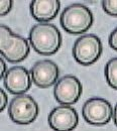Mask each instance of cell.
Instances as JSON below:
<instances>
[{"label": "cell", "mask_w": 117, "mask_h": 131, "mask_svg": "<svg viewBox=\"0 0 117 131\" xmlns=\"http://www.w3.org/2000/svg\"><path fill=\"white\" fill-rule=\"evenodd\" d=\"M29 42L39 54H55L62 46V35L58 27L50 23H38L31 27Z\"/></svg>", "instance_id": "obj_1"}, {"label": "cell", "mask_w": 117, "mask_h": 131, "mask_svg": "<svg viewBox=\"0 0 117 131\" xmlns=\"http://www.w3.org/2000/svg\"><path fill=\"white\" fill-rule=\"evenodd\" d=\"M29 43L27 40L13 33L6 25L0 27V53L9 63H19L24 61L29 53Z\"/></svg>", "instance_id": "obj_2"}, {"label": "cell", "mask_w": 117, "mask_h": 131, "mask_svg": "<svg viewBox=\"0 0 117 131\" xmlns=\"http://www.w3.org/2000/svg\"><path fill=\"white\" fill-rule=\"evenodd\" d=\"M93 20V14L87 6L80 3H74L63 10L60 22L67 32L82 34L92 26Z\"/></svg>", "instance_id": "obj_3"}, {"label": "cell", "mask_w": 117, "mask_h": 131, "mask_svg": "<svg viewBox=\"0 0 117 131\" xmlns=\"http://www.w3.org/2000/svg\"><path fill=\"white\" fill-rule=\"evenodd\" d=\"M103 47L100 38L92 33L80 36L74 43L73 57L82 66H91L96 63L102 54Z\"/></svg>", "instance_id": "obj_4"}, {"label": "cell", "mask_w": 117, "mask_h": 131, "mask_svg": "<svg viewBox=\"0 0 117 131\" xmlns=\"http://www.w3.org/2000/svg\"><path fill=\"white\" fill-rule=\"evenodd\" d=\"M39 108L37 103L29 95H18L12 99L8 114L10 119L19 125H27L34 122L38 116Z\"/></svg>", "instance_id": "obj_5"}, {"label": "cell", "mask_w": 117, "mask_h": 131, "mask_svg": "<svg viewBox=\"0 0 117 131\" xmlns=\"http://www.w3.org/2000/svg\"><path fill=\"white\" fill-rule=\"evenodd\" d=\"M82 114L88 124L103 126L111 120V117H113V108L105 99L91 98L84 103Z\"/></svg>", "instance_id": "obj_6"}, {"label": "cell", "mask_w": 117, "mask_h": 131, "mask_svg": "<svg viewBox=\"0 0 117 131\" xmlns=\"http://www.w3.org/2000/svg\"><path fill=\"white\" fill-rule=\"evenodd\" d=\"M82 94V84L75 76L67 75L55 85L54 95L61 105H73L78 102Z\"/></svg>", "instance_id": "obj_7"}, {"label": "cell", "mask_w": 117, "mask_h": 131, "mask_svg": "<svg viewBox=\"0 0 117 131\" xmlns=\"http://www.w3.org/2000/svg\"><path fill=\"white\" fill-rule=\"evenodd\" d=\"M49 124L55 131H72L79 123L77 111L68 105H62L51 110L49 115Z\"/></svg>", "instance_id": "obj_8"}, {"label": "cell", "mask_w": 117, "mask_h": 131, "mask_svg": "<svg viewBox=\"0 0 117 131\" xmlns=\"http://www.w3.org/2000/svg\"><path fill=\"white\" fill-rule=\"evenodd\" d=\"M31 76L29 72L20 66L10 68L3 78L4 87L14 95H23L31 87Z\"/></svg>", "instance_id": "obj_9"}, {"label": "cell", "mask_w": 117, "mask_h": 131, "mask_svg": "<svg viewBox=\"0 0 117 131\" xmlns=\"http://www.w3.org/2000/svg\"><path fill=\"white\" fill-rule=\"evenodd\" d=\"M30 76L34 84L37 87L49 88L57 84L59 78V67L50 60L39 61L33 66Z\"/></svg>", "instance_id": "obj_10"}, {"label": "cell", "mask_w": 117, "mask_h": 131, "mask_svg": "<svg viewBox=\"0 0 117 131\" xmlns=\"http://www.w3.org/2000/svg\"><path fill=\"white\" fill-rule=\"evenodd\" d=\"M61 2L58 0H34L30 2V14L36 21L47 23L58 15Z\"/></svg>", "instance_id": "obj_11"}, {"label": "cell", "mask_w": 117, "mask_h": 131, "mask_svg": "<svg viewBox=\"0 0 117 131\" xmlns=\"http://www.w3.org/2000/svg\"><path fill=\"white\" fill-rule=\"evenodd\" d=\"M105 78L108 85L117 90V58H113L105 66Z\"/></svg>", "instance_id": "obj_12"}, {"label": "cell", "mask_w": 117, "mask_h": 131, "mask_svg": "<svg viewBox=\"0 0 117 131\" xmlns=\"http://www.w3.org/2000/svg\"><path fill=\"white\" fill-rule=\"evenodd\" d=\"M104 11L111 15L117 16V0H104L101 2Z\"/></svg>", "instance_id": "obj_13"}, {"label": "cell", "mask_w": 117, "mask_h": 131, "mask_svg": "<svg viewBox=\"0 0 117 131\" xmlns=\"http://www.w3.org/2000/svg\"><path fill=\"white\" fill-rule=\"evenodd\" d=\"M13 2L11 0H2L0 1V10H1V16L6 15L12 8Z\"/></svg>", "instance_id": "obj_14"}, {"label": "cell", "mask_w": 117, "mask_h": 131, "mask_svg": "<svg viewBox=\"0 0 117 131\" xmlns=\"http://www.w3.org/2000/svg\"><path fill=\"white\" fill-rule=\"evenodd\" d=\"M109 46L111 49L117 50V27L109 35Z\"/></svg>", "instance_id": "obj_15"}, {"label": "cell", "mask_w": 117, "mask_h": 131, "mask_svg": "<svg viewBox=\"0 0 117 131\" xmlns=\"http://www.w3.org/2000/svg\"><path fill=\"white\" fill-rule=\"evenodd\" d=\"M0 99H1V101H0V110L3 111L6 107V105H7V102H8L7 95L4 92V90H0Z\"/></svg>", "instance_id": "obj_16"}, {"label": "cell", "mask_w": 117, "mask_h": 131, "mask_svg": "<svg viewBox=\"0 0 117 131\" xmlns=\"http://www.w3.org/2000/svg\"><path fill=\"white\" fill-rule=\"evenodd\" d=\"M0 65H1V72H0V78H4V76H5V74L7 73V71H6V65H5V63H4V61H3V58L0 60Z\"/></svg>", "instance_id": "obj_17"}, {"label": "cell", "mask_w": 117, "mask_h": 131, "mask_svg": "<svg viewBox=\"0 0 117 131\" xmlns=\"http://www.w3.org/2000/svg\"><path fill=\"white\" fill-rule=\"evenodd\" d=\"M113 120H114V124L117 126V104L113 110Z\"/></svg>", "instance_id": "obj_18"}]
</instances>
